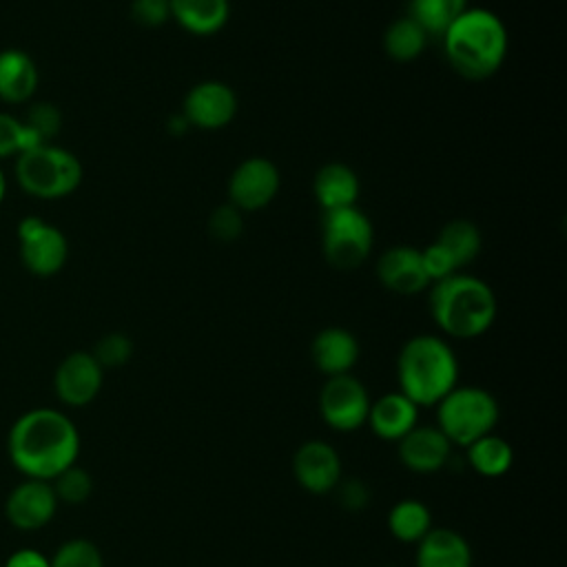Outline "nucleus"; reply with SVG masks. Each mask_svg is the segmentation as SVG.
Wrapping results in <instances>:
<instances>
[{"instance_id":"1","label":"nucleus","mask_w":567,"mask_h":567,"mask_svg":"<svg viewBox=\"0 0 567 567\" xmlns=\"http://www.w3.org/2000/svg\"><path fill=\"white\" fill-rule=\"evenodd\" d=\"M7 454L24 478L53 481L78 463L80 432L62 410L31 408L11 423Z\"/></svg>"},{"instance_id":"2","label":"nucleus","mask_w":567,"mask_h":567,"mask_svg":"<svg viewBox=\"0 0 567 567\" xmlns=\"http://www.w3.org/2000/svg\"><path fill=\"white\" fill-rule=\"evenodd\" d=\"M450 66L465 80H487L507 55V29L487 9H465L441 35Z\"/></svg>"},{"instance_id":"3","label":"nucleus","mask_w":567,"mask_h":567,"mask_svg":"<svg viewBox=\"0 0 567 567\" xmlns=\"http://www.w3.org/2000/svg\"><path fill=\"white\" fill-rule=\"evenodd\" d=\"M399 392L414 405H436L458 385V361L450 343L436 334L408 339L396 359Z\"/></svg>"},{"instance_id":"4","label":"nucleus","mask_w":567,"mask_h":567,"mask_svg":"<svg viewBox=\"0 0 567 567\" xmlns=\"http://www.w3.org/2000/svg\"><path fill=\"white\" fill-rule=\"evenodd\" d=\"M430 312L445 334L454 339H474L492 328L498 301L483 279L454 272L434 281L430 292Z\"/></svg>"},{"instance_id":"5","label":"nucleus","mask_w":567,"mask_h":567,"mask_svg":"<svg viewBox=\"0 0 567 567\" xmlns=\"http://www.w3.org/2000/svg\"><path fill=\"white\" fill-rule=\"evenodd\" d=\"M13 175L27 195L60 199L75 193L82 184V164L71 151L49 142L20 153Z\"/></svg>"},{"instance_id":"6","label":"nucleus","mask_w":567,"mask_h":567,"mask_svg":"<svg viewBox=\"0 0 567 567\" xmlns=\"http://www.w3.org/2000/svg\"><path fill=\"white\" fill-rule=\"evenodd\" d=\"M434 408L436 427L461 447L489 434L498 421V401L478 385H456Z\"/></svg>"},{"instance_id":"7","label":"nucleus","mask_w":567,"mask_h":567,"mask_svg":"<svg viewBox=\"0 0 567 567\" xmlns=\"http://www.w3.org/2000/svg\"><path fill=\"white\" fill-rule=\"evenodd\" d=\"M372 224L357 206L323 213L321 246L328 264L337 270H352L361 266L372 250Z\"/></svg>"},{"instance_id":"8","label":"nucleus","mask_w":567,"mask_h":567,"mask_svg":"<svg viewBox=\"0 0 567 567\" xmlns=\"http://www.w3.org/2000/svg\"><path fill=\"white\" fill-rule=\"evenodd\" d=\"M18 252L22 266L35 277L58 275L69 259L64 233L38 215H27L18 224Z\"/></svg>"},{"instance_id":"9","label":"nucleus","mask_w":567,"mask_h":567,"mask_svg":"<svg viewBox=\"0 0 567 567\" xmlns=\"http://www.w3.org/2000/svg\"><path fill=\"white\" fill-rule=\"evenodd\" d=\"M370 394L352 374L328 377L319 392V414L337 432H354L368 421Z\"/></svg>"},{"instance_id":"10","label":"nucleus","mask_w":567,"mask_h":567,"mask_svg":"<svg viewBox=\"0 0 567 567\" xmlns=\"http://www.w3.org/2000/svg\"><path fill=\"white\" fill-rule=\"evenodd\" d=\"M104 368L86 350L66 354L53 372V392L69 408L89 405L102 390Z\"/></svg>"},{"instance_id":"11","label":"nucleus","mask_w":567,"mask_h":567,"mask_svg":"<svg viewBox=\"0 0 567 567\" xmlns=\"http://www.w3.org/2000/svg\"><path fill=\"white\" fill-rule=\"evenodd\" d=\"M58 498L49 481L24 478L4 498V518L20 532H35L47 527L55 512Z\"/></svg>"},{"instance_id":"12","label":"nucleus","mask_w":567,"mask_h":567,"mask_svg":"<svg viewBox=\"0 0 567 567\" xmlns=\"http://www.w3.org/2000/svg\"><path fill=\"white\" fill-rule=\"evenodd\" d=\"M279 184V168L270 159L248 157L233 171L228 179V197L241 213L261 210L275 199Z\"/></svg>"},{"instance_id":"13","label":"nucleus","mask_w":567,"mask_h":567,"mask_svg":"<svg viewBox=\"0 0 567 567\" xmlns=\"http://www.w3.org/2000/svg\"><path fill=\"white\" fill-rule=\"evenodd\" d=\"M292 476L310 494H330L341 481V456L330 443L310 439L295 450Z\"/></svg>"},{"instance_id":"14","label":"nucleus","mask_w":567,"mask_h":567,"mask_svg":"<svg viewBox=\"0 0 567 567\" xmlns=\"http://www.w3.org/2000/svg\"><path fill=\"white\" fill-rule=\"evenodd\" d=\"M182 113L190 126L217 131L233 122L237 113V95L219 80H204L186 93Z\"/></svg>"},{"instance_id":"15","label":"nucleus","mask_w":567,"mask_h":567,"mask_svg":"<svg viewBox=\"0 0 567 567\" xmlns=\"http://www.w3.org/2000/svg\"><path fill=\"white\" fill-rule=\"evenodd\" d=\"M396 456L403 467L416 474H432L447 465L452 443L436 425H414L396 441Z\"/></svg>"},{"instance_id":"16","label":"nucleus","mask_w":567,"mask_h":567,"mask_svg":"<svg viewBox=\"0 0 567 567\" xmlns=\"http://www.w3.org/2000/svg\"><path fill=\"white\" fill-rule=\"evenodd\" d=\"M377 275L379 281L396 295H416L430 284L421 250L412 246H394L385 250L377 261Z\"/></svg>"},{"instance_id":"17","label":"nucleus","mask_w":567,"mask_h":567,"mask_svg":"<svg viewBox=\"0 0 567 567\" xmlns=\"http://www.w3.org/2000/svg\"><path fill=\"white\" fill-rule=\"evenodd\" d=\"M310 357L315 368L326 377L350 374L359 361V341L350 330L330 326L315 334L310 343Z\"/></svg>"},{"instance_id":"18","label":"nucleus","mask_w":567,"mask_h":567,"mask_svg":"<svg viewBox=\"0 0 567 567\" xmlns=\"http://www.w3.org/2000/svg\"><path fill=\"white\" fill-rule=\"evenodd\" d=\"M416 567H472L467 538L450 527H432L416 543Z\"/></svg>"},{"instance_id":"19","label":"nucleus","mask_w":567,"mask_h":567,"mask_svg":"<svg viewBox=\"0 0 567 567\" xmlns=\"http://www.w3.org/2000/svg\"><path fill=\"white\" fill-rule=\"evenodd\" d=\"M370 430L383 441L403 439L414 425H419V405H414L405 394L388 392L370 403L368 421Z\"/></svg>"},{"instance_id":"20","label":"nucleus","mask_w":567,"mask_h":567,"mask_svg":"<svg viewBox=\"0 0 567 567\" xmlns=\"http://www.w3.org/2000/svg\"><path fill=\"white\" fill-rule=\"evenodd\" d=\"M38 66L33 58L16 47L0 51V100L22 104L38 91Z\"/></svg>"},{"instance_id":"21","label":"nucleus","mask_w":567,"mask_h":567,"mask_svg":"<svg viewBox=\"0 0 567 567\" xmlns=\"http://www.w3.org/2000/svg\"><path fill=\"white\" fill-rule=\"evenodd\" d=\"M312 188L323 213L334 208H346V206H354L359 197V177L348 164L330 162L317 171Z\"/></svg>"},{"instance_id":"22","label":"nucleus","mask_w":567,"mask_h":567,"mask_svg":"<svg viewBox=\"0 0 567 567\" xmlns=\"http://www.w3.org/2000/svg\"><path fill=\"white\" fill-rule=\"evenodd\" d=\"M171 18L193 35H213L228 22V0H168Z\"/></svg>"},{"instance_id":"23","label":"nucleus","mask_w":567,"mask_h":567,"mask_svg":"<svg viewBox=\"0 0 567 567\" xmlns=\"http://www.w3.org/2000/svg\"><path fill=\"white\" fill-rule=\"evenodd\" d=\"M470 467L487 478H498L514 465L512 445L498 434H485L465 447Z\"/></svg>"},{"instance_id":"24","label":"nucleus","mask_w":567,"mask_h":567,"mask_svg":"<svg viewBox=\"0 0 567 567\" xmlns=\"http://www.w3.org/2000/svg\"><path fill=\"white\" fill-rule=\"evenodd\" d=\"M388 529L401 543H419L432 529L430 507L416 498H403L388 514Z\"/></svg>"},{"instance_id":"25","label":"nucleus","mask_w":567,"mask_h":567,"mask_svg":"<svg viewBox=\"0 0 567 567\" xmlns=\"http://www.w3.org/2000/svg\"><path fill=\"white\" fill-rule=\"evenodd\" d=\"M465 9L467 0H410V18L427 38H441Z\"/></svg>"},{"instance_id":"26","label":"nucleus","mask_w":567,"mask_h":567,"mask_svg":"<svg viewBox=\"0 0 567 567\" xmlns=\"http://www.w3.org/2000/svg\"><path fill=\"white\" fill-rule=\"evenodd\" d=\"M436 244H441L454 259L456 268H461L472 264L481 252V230L470 219H452L441 228Z\"/></svg>"},{"instance_id":"27","label":"nucleus","mask_w":567,"mask_h":567,"mask_svg":"<svg viewBox=\"0 0 567 567\" xmlns=\"http://www.w3.org/2000/svg\"><path fill=\"white\" fill-rule=\"evenodd\" d=\"M425 31L410 16L394 20L383 33V49L396 62L416 60L425 49Z\"/></svg>"},{"instance_id":"28","label":"nucleus","mask_w":567,"mask_h":567,"mask_svg":"<svg viewBox=\"0 0 567 567\" xmlns=\"http://www.w3.org/2000/svg\"><path fill=\"white\" fill-rule=\"evenodd\" d=\"M40 137L27 128V124L4 111H0V159L18 157L24 151L40 146ZM49 144V142H47Z\"/></svg>"},{"instance_id":"29","label":"nucleus","mask_w":567,"mask_h":567,"mask_svg":"<svg viewBox=\"0 0 567 567\" xmlns=\"http://www.w3.org/2000/svg\"><path fill=\"white\" fill-rule=\"evenodd\" d=\"M58 503H66V505H80L86 503L89 496L93 494V478L91 474L80 467L78 463H73L71 467H66L64 472H60L53 481H49Z\"/></svg>"},{"instance_id":"30","label":"nucleus","mask_w":567,"mask_h":567,"mask_svg":"<svg viewBox=\"0 0 567 567\" xmlns=\"http://www.w3.org/2000/svg\"><path fill=\"white\" fill-rule=\"evenodd\" d=\"M51 567H104L102 551L89 538L64 540L53 556H49Z\"/></svg>"},{"instance_id":"31","label":"nucleus","mask_w":567,"mask_h":567,"mask_svg":"<svg viewBox=\"0 0 567 567\" xmlns=\"http://www.w3.org/2000/svg\"><path fill=\"white\" fill-rule=\"evenodd\" d=\"M91 354L104 370L120 368V365L128 363V359L133 357V341L124 332H109V334L100 337V341L95 343Z\"/></svg>"},{"instance_id":"32","label":"nucleus","mask_w":567,"mask_h":567,"mask_svg":"<svg viewBox=\"0 0 567 567\" xmlns=\"http://www.w3.org/2000/svg\"><path fill=\"white\" fill-rule=\"evenodd\" d=\"M22 122L27 124L29 131H33L40 137V142L47 144L58 135L62 126V113L51 102H35L29 106V113Z\"/></svg>"},{"instance_id":"33","label":"nucleus","mask_w":567,"mask_h":567,"mask_svg":"<svg viewBox=\"0 0 567 567\" xmlns=\"http://www.w3.org/2000/svg\"><path fill=\"white\" fill-rule=\"evenodd\" d=\"M244 230V219H241V210L237 206H233L230 202L228 204H221L217 206L210 217H208V233L217 239V241H235L239 239Z\"/></svg>"},{"instance_id":"34","label":"nucleus","mask_w":567,"mask_h":567,"mask_svg":"<svg viewBox=\"0 0 567 567\" xmlns=\"http://www.w3.org/2000/svg\"><path fill=\"white\" fill-rule=\"evenodd\" d=\"M337 494V503L346 509V512H361L368 507L370 503V489L361 478H343L337 483V487L332 489Z\"/></svg>"},{"instance_id":"35","label":"nucleus","mask_w":567,"mask_h":567,"mask_svg":"<svg viewBox=\"0 0 567 567\" xmlns=\"http://www.w3.org/2000/svg\"><path fill=\"white\" fill-rule=\"evenodd\" d=\"M131 18L135 20V24L146 29L162 27L171 18V2L168 0H133Z\"/></svg>"},{"instance_id":"36","label":"nucleus","mask_w":567,"mask_h":567,"mask_svg":"<svg viewBox=\"0 0 567 567\" xmlns=\"http://www.w3.org/2000/svg\"><path fill=\"white\" fill-rule=\"evenodd\" d=\"M421 261H423V268H425V275L430 281H441L458 270L454 259L450 257V252L436 241L430 244L425 250H421Z\"/></svg>"},{"instance_id":"37","label":"nucleus","mask_w":567,"mask_h":567,"mask_svg":"<svg viewBox=\"0 0 567 567\" xmlns=\"http://www.w3.org/2000/svg\"><path fill=\"white\" fill-rule=\"evenodd\" d=\"M4 567H51V565H49V556H44L42 551L33 547H20L7 556Z\"/></svg>"},{"instance_id":"38","label":"nucleus","mask_w":567,"mask_h":567,"mask_svg":"<svg viewBox=\"0 0 567 567\" xmlns=\"http://www.w3.org/2000/svg\"><path fill=\"white\" fill-rule=\"evenodd\" d=\"M166 128L171 135H184L190 128V122L184 117V113H173L166 122Z\"/></svg>"},{"instance_id":"39","label":"nucleus","mask_w":567,"mask_h":567,"mask_svg":"<svg viewBox=\"0 0 567 567\" xmlns=\"http://www.w3.org/2000/svg\"><path fill=\"white\" fill-rule=\"evenodd\" d=\"M4 197H7V175H4V171L0 166V204L4 202Z\"/></svg>"}]
</instances>
